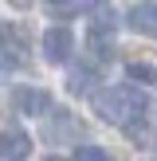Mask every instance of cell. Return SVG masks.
Listing matches in <instances>:
<instances>
[{"label":"cell","mask_w":157,"mask_h":161,"mask_svg":"<svg viewBox=\"0 0 157 161\" xmlns=\"http://www.w3.org/2000/svg\"><path fill=\"white\" fill-rule=\"evenodd\" d=\"M90 106H94V114H98L102 122L130 126V122H138V118H145L149 98H145L141 86L122 83V86H102V91H94L90 94Z\"/></svg>","instance_id":"6da1fadb"},{"label":"cell","mask_w":157,"mask_h":161,"mask_svg":"<svg viewBox=\"0 0 157 161\" xmlns=\"http://www.w3.org/2000/svg\"><path fill=\"white\" fill-rule=\"evenodd\" d=\"M71 51H75V36H71V28H47L43 31V39H39V55H43V63L63 67V63L71 59Z\"/></svg>","instance_id":"7a4b0ae2"},{"label":"cell","mask_w":157,"mask_h":161,"mask_svg":"<svg viewBox=\"0 0 157 161\" xmlns=\"http://www.w3.org/2000/svg\"><path fill=\"white\" fill-rule=\"evenodd\" d=\"M12 106L20 110V114H28V118H47V110H51V94L39 91V86H16Z\"/></svg>","instance_id":"3957f363"},{"label":"cell","mask_w":157,"mask_h":161,"mask_svg":"<svg viewBox=\"0 0 157 161\" xmlns=\"http://www.w3.org/2000/svg\"><path fill=\"white\" fill-rule=\"evenodd\" d=\"M31 153V134L20 130V126H12V130L0 134V161H28Z\"/></svg>","instance_id":"277c9868"},{"label":"cell","mask_w":157,"mask_h":161,"mask_svg":"<svg viewBox=\"0 0 157 161\" xmlns=\"http://www.w3.org/2000/svg\"><path fill=\"white\" fill-rule=\"evenodd\" d=\"M126 24H130V31H138V36L157 39V4H130L126 8Z\"/></svg>","instance_id":"5b68a950"},{"label":"cell","mask_w":157,"mask_h":161,"mask_svg":"<svg viewBox=\"0 0 157 161\" xmlns=\"http://www.w3.org/2000/svg\"><path fill=\"white\" fill-rule=\"evenodd\" d=\"M126 79H130V86H157V67L153 63H126Z\"/></svg>","instance_id":"8992f818"},{"label":"cell","mask_w":157,"mask_h":161,"mask_svg":"<svg viewBox=\"0 0 157 161\" xmlns=\"http://www.w3.org/2000/svg\"><path fill=\"white\" fill-rule=\"evenodd\" d=\"M90 86H94V67H86V63L67 75V91L71 94H90Z\"/></svg>","instance_id":"52a82bcc"},{"label":"cell","mask_w":157,"mask_h":161,"mask_svg":"<svg viewBox=\"0 0 157 161\" xmlns=\"http://www.w3.org/2000/svg\"><path fill=\"white\" fill-rule=\"evenodd\" d=\"M20 51H24V36L16 28H4L0 31V55H4V59H12V55L20 59Z\"/></svg>","instance_id":"ba28073f"},{"label":"cell","mask_w":157,"mask_h":161,"mask_svg":"<svg viewBox=\"0 0 157 161\" xmlns=\"http://www.w3.org/2000/svg\"><path fill=\"white\" fill-rule=\"evenodd\" d=\"M83 12H94V4H67V0H51V4H47V16H55V20L83 16Z\"/></svg>","instance_id":"9c48e42d"},{"label":"cell","mask_w":157,"mask_h":161,"mask_svg":"<svg viewBox=\"0 0 157 161\" xmlns=\"http://www.w3.org/2000/svg\"><path fill=\"white\" fill-rule=\"evenodd\" d=\"M71 161H110V153L102 146H90V142H83V146H75V157Z\"/></svg>","instance_id":"30bf717a"},{"label":"cell","mask_w":157,"mask_h":161,"mask_svg":"<svg viewBox=\"0 0 157 161\" xmlns=\"http://www.w3.org/2000/svg\"><path fill=\"white\" fill-rule=\"evenodd\" d=\"M47 161H67V157H47Z\"/></svg>","instance_id":"8fae6325"}]
</instances>
